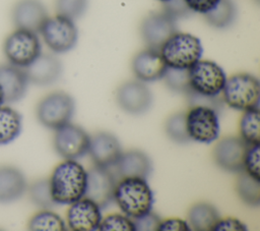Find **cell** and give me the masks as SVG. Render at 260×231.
<instances>
[{
	"mask_svg": "<svg viewBox=\"0 0 260 231\" xmlns=\"http://www.w3.org/2000/svg\"><path fill=\"white\" fill-rule=\"evenodd\" d=\"M48 180L55 205H70L84 196L87 171L76 160L64 159L54 167Z\"/></svg>",
	"mask_w": 260,
	"mask_h": 231,
	"instance_id": "cell-1",
	"label": "cell"
},
{
	"mask_svg": "<svg viewBox=\"0 0 260 231\" xmlns=\"http://www.w3.org/2000/svg\"><path fill=\"white\" fill-rule=\"evenodd\" d=\"M113 200L124 215L133 220L152 211L154 197L146 179L122 177L116 183Z\"/></svg>",
	"mask_w": 260,
	"mask_h": 231,
	"instance_id": "cell-2",
	"label": "cell"
},
{
	"mask_svg": "<svg viewBox=\"0 0 260 231\" xmlns=\"http://www.w3.org/2000/svg\"><path fill=\"white\" fill-rule=\"evenodd\" d=\"M158 51L168 67L189 69L201 59L203 47L196 36L177 31Z\"/></svg>",
	"mask_w": 260,
	"mask_h": 231,
	"instance_id": "cell-3",
	"label": "cell"
},
{
	"mask_svg": "<svg viewBox=\"0 0 260 231\" xmlns=\"http://www.w3.org/2000/svg\"><path fill=\"white\" fill-rule=\"evenodd\" d=\"M220 95L222 101L232 109L246 111L259 108L260 83L252 73L239 72L226 77Z\"/></svg>",
	"mask_w": 260,
	"mask_h": 231,
	"instance_id": "cell-4",
	"label": "cell"
},
{
	"mask_svg": "<svg viewBox=\"0 0 260 231\" xmlns=\"http://www.w3.org/2000/svg\"><path fill=\"white\" fill-rule=\"evenodd\" d=\"M75 110L73 98L62 91L52 92L42 98L36 108L38 121L46 128L56 130L70 122Z\"/></svg>",
	"mask_w": 260,
	"mask_h": 231,
	"instance_id": "cell-5",
	"label": "cell"
},
{
	"mask_svg": "<svg viewBox=\"0 0 260 231\" xmlns=\"http://www.w3.org/2000/svg\"><path fill=\"white\" fill-rule=\"evenodd\" d=\"M3 53L8 63L21 68L26 67L42 53L38 34L15 28L5 38Z\"/></svg>",
	"mask_w": 260,
	"mask_h": 231,
	"instance_id": "cell-6",
	"label": "cell"
},
{
	"mask_svg": "<svg viewBox=\"0 0 260 231\" xmlns=\"http://www.w3.org/2000/svg\"><path fill=\"white\" fill-rule=\"evenodd\" d=\"M218 111L204 105H193L185 113L186 128L191 140L200 143L215 141L220 132Z\"/></svg>",
	"mask_w": 260,
	"mask_h": 231,
	"instance_id": "cell-7",
	"label": "cell"
},
{
	"mask_svg": "<svg viewBox=\"0 0 260 231\" xmlns=\"http://www.w3.org/2000/svg\"><path fill=\"white\" fill-rule=\"evenodd\" d=\"M188 73L191 92L209 98L218 97L226 80L221 66L211 60L200 59L188 69Z\"/></svg>",
	"mask_w": 260,
	"mask_h": 231,
	"instance_id": "cell-8",
	"label": "cell"
},
{
	"mask_svg": "<svg viewBox=\"0 0 260 231\" xmlns=\"http://www.w3.org/2000/svg\"><path fill=\"white\" fill-rule=\"evenodd\" d=\"M39 33L47 47L57 54L69 52L78 40V30L74 20L59 14L48 16Z\"/></svg>",
	"mask_w": 260,
	"mask_h": 231,
	"instance_id": "cell-9",
	"label": "cell"
},
{
	"mask_svg": "<svg viewBox=\"0 0 260 231\" xmlns=\"http://www.w3.org/2000/svg\"><path fill=\"white\" fill-rule=\"evenodd\" d=\"M90 136L79 125L71 122L55 130L53 147L63 159L77 160L88 152Z\"/></svg>",
	"mask_w": 260,
	"mask_h": 231,
	"instance_id": "cell-10",
	"label": "cell"
},
{
	"mask_svg": "<svg viewBox=\"0 0 260 231\" xmlns=\"http://www.w3.org/2000/svg\"><path fill=\"white\" fill-rule=\"evenodd\" d=\"M116 102L127 114L142 115L152 105V94L143 81L127 80L117 89Z\"/></svg>",
	"mask_w": 260,
	"mask_h": 231,
	"instance_id": "cell-11",
	"label": "cell"
},
{
	"mask_svg": "<svg viewBox=\"0 0 260 231\" xmlns=\"http://www.w3.org/2000/svg\"><path fill=\"white\" fill-rule=\"evenodd\" d=\"M249 145L240 136H225L213 147L212 159L223 171L240 173L244 169V158Z\"/></svg>",
	"mask_w": 260,
	"mask_h": 231,
	"instance_id": "cell-12",
	"label": "cell"
},
{
	"mask_svg": "<svg viewBox=\"0 0 260 231\" xmlns=\"http://www.w3.org/2000/svg\"><path fill=\"white\" fill-rule=\"evenodd\" d=\"M176 32V20L164 11L147 14L139 26L140 37L146 47L155 50H159L161 45Z\"/></svg>",
	"mask_w": 260,
	"mask_h": 231,
	"instance_id": "cell-13",
	"label": "cell"
},
{
	"mask_svg": "<svg viewBox=\"0 0 260 231\" xmlns=\"http://www.w3.org/2000/svg\"><path fill=\"white\" fill-rule=\"evenodd\" d=\"M98 204L83 196L70 204L66 214V226L73 231H94L99 229L102 212Z\"/></svg>",
	"mask_w": 260,
	"mask_h": 231,
	"instance_id": "cell-14",
	"label": "cell"
},
{
	"mask_svg": "<svg viewBox=\"0 0 260 231\" xmlns=\"http://www.w3.org/2000/svg\"><path fill=\"white\" fill-rule=\"evenodd\" d=\"M116 183V179L109 168L94 165L87 171L84 196L93 200L101 209H105L113 201Z\"/></svg>",
	"mask_w": 260,
	"mask_h": 231,
	"instance_id": "cell-15",
	"label": "cell"
},
{
	"mask_svg": "<svg viewBox=\"0 0 260 231\" xmlns=\"http://www.w3.org/2000/svg\"><path fill=\"white\" fill-rule=\"evenodd\" d=\"M48 16L47 8L41 0H17L11 9V20L15 28L37 34Z\"/></svg>",
	"mask_w": 260,
	"mask_h": 231,
	"instance_id": "cell-16",
	"label": "cell"
},
{
	"mask_svg": "<svg viewBox=\"0 0 260 231\" xmlns=\"http://www.w3.org/2000/svg\"><path fill=\"white\" fill-rule=\"evenodd\" d=\"M23 70L28 83L37 86H48L60 78L63 66L57 56L49 53H41Z\"/></svg>",
	"mask_w": 260,
	"mask_h": 231,
	"instance_id": "cell-17",
	"label": "cell"
},
{
	"mask_svg": "<svg viewBox=\"0 0 260 231\" xmlns=\"http://www.w3.org/2000/svg\"><path fill=\"white\" fill-rule=\"evenodd\" d=\"M87 154L95 166L110 168L116 165L122 154V148L113 133L99 131L90 136Z\"/></svg>",
	"mask_w": 260,
	"mask_h": 231,
	"instance_id": "cell-18",
	"label": "cell"
},
{
	"mask_svg": "<svg viewBox=\"0 0 260 231\" xmlns=\"http://www.w3.org/2000/svg\"><path fill=\"white\" fill-rule=\"evenodd\" d=\"M167 68L159 51L147 47L136 53L131 61L133 74L143 82L161 79Z\"/></svg>",
	"mask_w": 260,
	"mask_h": 231,
	"instance_id": "cell-19",
	"label": "cell"
},
{
	"mask_svg": "<svg viewBox=\"0 0 260 231\" xmlns=\"http://www.w3.org/2000/svg\"><path fill=\"white\" fill-rule=\"evenodd\" d=\"M28 80L23 68L10 63L0 64V88L4 102L8 104L20 101L26 94Z\"/></svg>",
	"mask_w": 260,
	"mask_h": 231,
	"instance_id": "cell-20",
	"label": "cell"
},
{
	"mask_svg": "<svg viewBox=\"0 0 260 231\" xmlns=\"http://www.w3.org/2000/svg\"><path fill=\"white\" fill-rule=\"evenodd\" d=\"M27 189L24 174L16 167L0 166V204H12L23 196Z\"/></svg>",
	"mask_w": 260,
	"mask_h": 231,
	"instance_id": "cell-21",
	"label": "cell"
},
{
	"mask_svg": "<svg viewBox=\"0 0 260 231\" xmlns=\"http://www.w3.org/2000/svg\"><path fill=\"white\" fill-rule=\"evenodd\" d=\"M115 167L120 177H141L147 179L152 171L150 158L140 150L122 152Z\"/></svg>",
	"mask_w": 260,
	"mask_h": 231,
	"instance_id": "cell-22",
	"label": "cell"
},
{
	"mask_svg": "<svg viewBox=\"0 0 260 231\" xmlns=\"http://www.w3.org/2000/svg\"><path fill=\"white\" fill-rule=\"evenodd\" d=\"M218 219L217 209L207 201L194 204L187 213V222L190 228L196 231H212Z\"/></svg>",
	"mask_w": 260,
	"mask_h": 231,
	"instance_id": "cell-23",
	"label": "cell"
},
{
	"mask_svg": "<svg viewBox=\"0 0 260 231\" xmlns=\"http://www.w3.org/2000/svg\"><path fill=\"white\" fill-rule=\"evenodd\" d=\"M22 128L21 115L9 106H0V146L12 142Z\"/></svg>",
	"mask_w": 260,
	"mask_h": 231,
	"instance_id": "cell-24",
	"label": "cell"
},
{
	"mask_svg": "<svg viewBox=\"0 0 260 231\" xmlns=\"http://www.w3.org/2000/svg\"><path fill=\"white\" fill-rule=\"evenodd\" d=\"M237 14V6L233 0H219L216 6L203 16L210 26L224 30L235 23Z\"/></svg>",
	"mask_w": 260,
	"mask_h": 231,
	"instance_id": "cell-25",
	"label": "cell"
},
{
	"mask_svg": "<svg viewBox=\"0 0 260 231\" xmlns=\"http://www.w3.org/2000/svg\"><path fill=\"white\" fill-rule=\"evenodd\" d=\"M236 191L245 205L253 208L260 205V180L245 171H241L236 180Z\"/></svg>",
	"mask_w": 260,
	"mask_h": 231,
	"instance_id": "cell-26",
	"label": "cell"
},
{
	"mask_svg": "<svg viewBox=\"0 0 260 231\" xmlns=\"http://www.w3.org/2000/svg\"><path fill=\"white\" fill-rule=\"evenodd\" d=\"M240 137L249 146L260 145L259 108L243 111L239 122Z\"/></svg>",
	"mask_w": 260,
	"mask_h": 231,
	"instance_id": "cell-27",
	"label": "cell"
},
{
	"mask_svg": "<svg viewBox=\"0 0 260 231\" xmlns=\"http://www.w3.org/2000/svg\"><path fill=\"white\" fill-rule=\"evenodd\" d=\"M27 228L32 231H64L67 229L64 220L50 209H42L34 214Z\"/></svg>",
	"mask_w": 260,
	"mask_h": 231,
	"instance_id": "cell-28",
	"label": "cell"
},
{
	"mask_svg": "<svg viewBox=\"0 0 260 231\" xmlns=\"http://www.w3.org/2000/svg\"><path fill=\"white\" fill-rule=\"evenodd\" d=\"M166 135L173 142L178 145H186L191 141L187 128L184 112H176L170 115L165 122Z\"/></svg>",
	"mask_w": 260,
	"mask_h": 231,
	"instance_id": "cell-29",
	"label": "cell"
},
{
	"mask_svg": "<svg viewBox=\"0 0 260 231\" xmlns=\"http://www.w3.org/2000/svg\"><path fill=\"white\" fill-rule=\"evenodd\" d=\"M30 201L41 209H51L55 203L52 199L49 180L46 178L35 180L26 189Z\"/></svg>",
	"mask_w": 260,
	"mask_h": 231,
	"instance_id": "cell-30",
	"label": "cell"
},
{
	"mask_svg": "<svg viewBox=\"0 0 260 231\" xmlns=\"http://www.w3.org/2000/svg\"><path fill=\"white\" fill-rule=\"evenodd\" d=\"M161 79L167 88L174 93L187 95L191 91L188 69L168 67Z\"/></svg>",
	"mask_w": 260,
	"mask_h": 231,
	"instance_id": "cell-31",
	"label": "cell"
},
{
	"mask_svg": "<svg viewBox=\"0 0 260 231\" xmlns=\"http://www.w3.org/2000/svg\"><path fill=\"white\" fill-rule=\"evenodd\" d=\"M87 6L88 0H55L56 13L74 21L85 13Z\"/></svg>",
	"mask_w": 260,
	"mask_h": 231,
	"instance_id": "cell-32",
	"label": "cell"
},
{
	"mask_svg": "<svg viewBox=\"0 0 260 231\" xmlns=\"http://www.w3.org/2000/svg\"><path fill=\"white\" fill-rule=\"evenodd\" d=\"M99 231H135L131 218L124 214L113 213L102 218Z\"/></svg>",
	"mask_w": 260,
	"mask_h": 231,
	"instance_id": "cell-33",
	"label": "cell"
},
{
	"mask_svg": "<svg viewBox=\"0 0 260 231\" xmlns=\"http://www.w3.org/2000/svg\"><path fill=\"white\" fill-rule=\"evenodd\" d=\"M260 150L259 145H252L249 146L244 158V169L246 173L251 175L252 177L260 180V167H259V160H260Z\"/></svg>",
	"mask_w": 260,
	"mask_h": 231,
	"instance_id": "cell-34",
	"label": "cell"
},
{
	"mask_svg": "<svg viewBox=\"0 0 260 231\" xmlns=\"http://www.w3.org/2000/svg\"><path fill=\"white\" fill-rule=\"evenodd\" d=\"M162 4V11L177 21V19L188 17L192 14L184 0H169Z\"/></svg>",
	"mask_w": 260,
	"mask_h": 231,
	"instance_id": "cell-35",
	"label": "cell"
},
{
	"mask_svg": "<svg viewBox=\"0 0 260 231\" xmlns=\"http://www.w3.org/2000/svg\"><path fill=\"white\" fill-rule=\"evenodd\" d=\"M160 220L158 215L150 211L139 218L133 219L135 231H157Z\"/></svg>",
	"mask_w": 260,
	"mask_h": 231,
	"instance_id": "cell-36",
	"label": "cell"
},
{
	"mask_svg": "<svg viewBox=\"0 0 260 231\" xmlns=\"http://www.w3.org/2000/svg\"><path fill=\"white\" fill-rule=\"evenodd\" d=\"M247 230V225L235 217L220 218L215 223L212 231H244Z\"/></svg>",
	"mask_w": 260,
	"mask_h": 231,
	"instance_id": "cell-37",
	"label": "cell"
},
{
	"mask_svg": "<svg viewBox=\"0 0 260 231\" xmlns=\"http://www.w3.org/2000/svg\"><path fill=\"white\" fill-rule=\"evenodd\" d=\"M191 230L187 221L180 218H167L160 220L157 231H189Z\"/></svg>",
	"mask_w": 260,
	"mask_h": 231,
	"instance_id": "cell-38",
	"label": "cell"
},
{
	"mask_svg": "<svg viewBox=\"0 0 260 231\" xmlns=\"http://www.w3.org/2000/svg\"><path fill=\"white\" fill-rule=\"evenodd\" d=\"M184 2L192 13L204 15L212 10L219 0H184Z\"/></svg>",
	"mask_w": 260,
	"mask_h": 231,
	"instance_id": "cell-39",
	"label": "cell"
},
{
	"mask_svg": "<svg viewBox=\"0 0 260 231\" xmlns=\"http://www.w3.org/2000/svg\"><path fill=\"white\" fill-rule=\"evenodd\" d=\"M4 96H3V92H2V90H1V88H0V106H2V105H4Z\"/></svg>",
	"mask_w": 260,
	"mask_h": 231,
	"instance_id": "cell-40",
	"label": "cell"
},
{
	"mask_svg": "<svg viewBox=\"0 0 260 231\" xmlns=\"http://www.w3.org/2000/svg\"><path fill=\"white\" fill-rule=\"evenodd\" d=\"M156 1H159L160 3H164V2H166V1H169V0H156Z\"/></svg>",
	"mask_w": 260,
	"mask_h": 231,
	"instance_id": "cell-41",
	"label": "cell"
}]
</instances>
